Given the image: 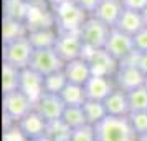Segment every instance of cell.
<instances>
[{
  "label": "cell",
  "mask_w": 147,
  "mask_h": 141,
  "mask_svg": "<svg viewBox=\"0 0 147 141\" xmlns=\"http://www.w3.org/2000/svg\"><path fill=\"white\" fill-rule=\"evenodd\" d=\"M104 48H106L107 52L113 55L119 63L121 61H124L127 57H131V55L136 52L132 35L124 33V32H121L119 28H116V27L111 28Z\"/></svg>",
  "instance_id": "9"
},
{
  "label": "cell",
  "mask_w": 147,
  "mask_h": 141,
  "mask_svg": "<svg viewBox=\"0 0 147 141\" xmlns=\"http://www.w3.org/2000/svg\"><path fill=\"white\" fill-rule=\"evenodd\" d=\"M137 141H147V133L140 134V136H137Z\"/></svg>",
  "instance_id": "37"
},
{
  "label": "cell",
  "mask_w": 147,
  "mask_h": 141,
  "mask_svg": "<svg viewBox=\"0 0 147 141\" xmlns=\"http://www.w3.org/2000/svg\"><path fill=\"white\" fill-rule=\"evenodd\" d=\"M2 106H3V114L8 120L20 121L35 110V103L18 88V90H13V91L3 93Z\"/></svg>",
  "instance_id": "5"
},
{
  "label": "cell",
  "mask_w": 147,
  "mask_h": 141,
  "mask_svg": "<svg viewBox=\"0 0 147 141\" xmlns=\"http://www.w3.org/2000/svg\"><path fill=\"white\" fill-rule=\"evenodd\" d=\"M129 121L137 136L147 133V111H134L129 113Z\"/></svg>",
  "instance_id": "30"
},
{
  "label": "cell",
  "mask_w": 147,
  "mask_h": 141,
  "mask_svg": "<svg viewBox=\"0 0 147 141\" xmlns=\"http://www.w3.org/2000/svg\"><path fill=\"white\" fill-rule=\"evenodd\" d=\"M51 10H53L55 25L58 32H76L89 17V14L84 12L74 0H68L60 5H55L51 7Z\"/></svg>",
  "instance_id": "2"
},
{
  "label": "cell",
  "mask_w": 147,
  "mask_h": 141,
  "mask_svg": "<svg viewBox=\"0 0 147 141\" xmlns=\"http://www.w3.org/2000/svg\"><path fill=\"white\" fill-rule=\"evenodd\" d=\"M27 35L28 28L25 25V22L3 17V20H2V43L12 42L15 38H20V37H27Z\"/></svg>",
  "instance_id": "20"
},
{
  "label": "cell",
  "mask_w": 147,
  "mask_h": 141,
  "mask_svg": "<svg viewBox=\"0 0 147 141\" xmlns=\"http://www.w3.org/2000/svg\"><path fill=\"white\" fill-rule=\"evenodd\" d=\"M65 101L60 96V93H50V91H43L38 100L35 101V111L43 116L48 123L61 120V114L65 111Z\"/></svg>",
  "instance_id": "10"
},
{
  "label": "cell",
  "mask_w": 147,
  "mask_h": 141,
  "mask_svg": "<svg viewBox=\"0 0 147 141\" xmlns=\"http://www.w3.org/2000/svg\"><path fill=\"white\" fill-rule=\"evenodd\" d=\"M83 111L86 114V120L89 125H98L102 118L107 116V111L104 108V103L98 100H86L83 105Z\"/></svg>",
  "instance_id": "26"
},
{
  "label": "cell",
  "mask_w": 147,
  "mask_h": 141,
  "mask_svg": "<svg viewBox=\"0 0 147 141\" xmlns=\"http://www.w3.org/2000/svg\"><path fill=\"white\" fill-rule=\"evenodd\" d=\"M53 48L65 61L83 57L84 43L81 40L80 30H76V32H58V37H56V42H55Z\"/></svg>",
  "instance_id": "8"
},
{
  "label": "cell",
  "mask_w": 147,
  "mask_h": 141,
  "mask_svg": "<svg viewBox=\"0 0 147 141\" xmlns=\"http://www.w3.org/2000/svg\"><path fill=\"white\" fill-rule=\"evenodd\" d=\"M134 38V47L137 52H147V27L139 30L136 35H132Z\"/></svg>",
  "instance_id": "32"
},
{
  "label": "cell",
  "mask_w": 147,
  "mask_h": 141,
  "mask_svg": "<svg viewBox=\"0 0 147 141\" xmlns=\"http://www.w3.org/2000/svg\"><path fill=\"white\" fill-rule=\"evenodd\" d=\"M124 8H131V10H137V12H144L147 7V0H122Z\"/></svg>",
  "instance_id": "33"
},
{
  "label": "cell",
  "mask_w": 147,
  "mask_h": 141,
  "mask_svg": "<svg viewBox=\"0 0 147 141\" xmlns=\"http://www.w3.org/2000/svg\"><path fill=\"white\" fill-rule=\"evenodd\" d=\"M22 68L10 65L7 61H2V91L8 93L20 88Z\"/></svg>",
  "instance_id": "21"
},
{
  "label": "cell",
  "mask_w": 147,
  "mask_h": 141,
  "mask_svg": "<svg viewBox=\"0 0 147 141\" xmlns=\"http://www.w3.org/2000/svg\"><path fill=\"white\" fill-rule=\"evenodd\" d=\"M74 2H76L84 12H88L89 15L93 14L94 10L98 8V5L101 3V0H74Z\"/></svg>",
  "instance_id": "34"
},
{
  "label": "cell",
  "mask_w": 147,
  "mask_h": 141,
  "mask_svg": "<svg viewBox=\"0 0 147 141\" xmlns=\"http://www.w3.org/2000/svg\"><path fill=\"white\" fill-rule=\"evenodd\" d=\"M127 98H129L131 113H134V111H147V87L146 85L127 91Z\"/></svg>",
  "instance_id": "27"
},
{
  "label": "cell",
  "mask_w": 147,
  "mask_h": 141,
  "mask_svg": "<svg viewBox=\"0 0 147 141\" xmlns=\"http://www.w3.org/2000/svg\"><path fill=\"white\" fill-rule=\"evenodd\" d=\"M144 27H146V22H144L142 12L131 10V8H124L117 23H116V28H119L121 32H124L127 35H136Z\"/></svg>",
  "instance_id": "19"
},
{
  "label": "cell",
  "mask_w": 147,
  "mask_h": 141,
  "mask_svg": "<svg viewBox=\"0 0 147 141\" xmlns=\"http://www.w3.org/2000/svg\"><path fill=\"white\" fill-rule=\"evenodd\" d=\"M114 85L124 91H131L134 88H139L146 83V75L140 72L134 63H119V68L113 76Z\"/></svg>",
  "instance_id": "11"
},
{
  "label": "cell",
  "mask_w": 147,
  "mask_h": 141,
  "mask_svg": "<svg viewBox=\"0 0 147 141\" xmlns=\"http://www.w3.org/2000/svg\"><path fill=\"white\" fill-rule=\"evenodd\" d=\"M20 90L35 103L45 91V76L32 70L30 67L23 68L20 78Z\"/></svg>",
  "instance_id": "13"
},
{
  "label": "cell",
  "mask_w": 147,
  "mask_h": 141,
  "mask_svg": "<svg viewBox=\"0 0 147 141\" xmlns=\"http://www.w3.org/2000/svg\"><path fill=\"white\" fill-rule=\"evenodd\" d=\"M61 121L69 129H76V128L83 126V125H88L83 106H65V111L61 114Z\"/></svg>",
  "instance_id": "24"
},
{
  "label": "cell",
  "mask_w": 147,
  "mask_h": 141,
  "mask_svg": "<svg viewBox=\"0 0 147 141\" xmlns=\"http://www.w3.org/2000/svg\"><path fill=\"white\" fill-rule=\"evenodd\" d=\"M48 5L50 7H55V5H60V3H63V2H68V0H47Z\"/></svg>",
  "instance_id": "35"
},
{
  "label": "cell",
  "mask_w": 147,
  "mask_h": 141,
  "mask_svg": "<svg viewBox=\"0 0 147 141\" xmlns=\"http://www.w3.org/2000/svg\"><path fill=\"white\" fill-rule=\"evenodd\" d=\"M33 50L35 48L30 43L28 37H20L12 42H5L2 43V61H7L23 70L30 65Z\"/></svg>",
  "instance_id": "3"
},
{
  "label": "cell",
  "mask_w": 147,
  "mask_h": 141,
  "mask_svg": "<svg viewBox=\"0 0 147 141\" xmlns=\"http://www.w3.org/2000/svg\"><path fill=\"white\" fill-rule=\"evenodd\" d=\"M98 141H137V134L132 129L129 116H111L94 125Z\"/></svg>",
  "instance_id": "1"
},
{
  "label": "cell",
  "mask_w": 147,
  "mask_h": 141,
  "mask_svg": "<svg viewBox=\"0 0 147 141\" xmlns=\"http://www.w3.org/2000/svg\"><path fill=\"white\" fill-rule=\"evenodd\" d=\"M30 3L27 0H3V17L25 22Z\"/></svg>",
  "instance_id": "25"
},
{
  "label": "cell",
  "mask_w": 147,
  "mask_h": 141,
  "mask_svg": "<svg viewBox=\"0 0 147 141\" xmlns=\"http://www.w3.org/2000/svg\"><path fill=\"white\" fill-rule=\"evenodd\" d=\"M144 85H146V87H147V76H146V83H144Z\"/></svg>",
  "instance_id": "39"
},
{
  "label": "cell",
  "mask_w": 147,
  "mask_h": 141,
  "mask_svg": "<svg viewBox=\"0 0 147 141\" xmlns=\"http://www.w3.org/2000/svg\"><path fill=\"white\" fill-rule=\"evenodd\" d=\"M122 10H124L122 0H101L98 8L91 15H94L96 18H99L101 22H104L109 27H116Z\"/></svg>",
  "instance_id": "17"
},
{
  "label": "cell",
  "mask_w": 147,
  "mask_h": 141,
  "mask_svg": "<svg viewBox=\"0 0 147 141\" xmlns=\"http://www.w3.org/2000/svg\"><path fill=\"white\" fill-rule=\"evenodd\" d=\"M28 3H48L47 0H27Z\"/></svg>",
  "instance_id": "36"
},
{
  "label": "cell",
  "mask_w": 147,
  "mask_h": 141,
  "mask_svg": "<svg viewBox=\"0 0 147 141\" xmlns=\"http://www.w3.org/2000/svg\"><path fill=\"white\" fill-rule=\"evenodd\" d=\"M18 129L27 140H40L48 133V121L33 110L23 120L18 121Z\"/></svg>",
  "instance_id": "14"
},
{
  "label": "cell",
  "mask_w": 147,
  "mask_h": 141,
  "mask_svg": "<svg viewBox=\"0 0 147 141\" xmlns=\"http://www.w3.org/2000/svg\"><path fill=\"white\" fill-rule=\"evenodd\" d=\"M28 40L33 45V48H53L58 32L55 28H45V30H35L28 32Z\"/></svg>",
  "instance_id": "23"
},
{
  "label": "cell",
  "mask_w": 147,
  "mask_h": 141,
  "mask_svg": "<svg viewBox=\"0 0 147 141\" xmlns=\"http://www.w3.org/2000/svg\"><path fill=\"white\" fill-rule=\"evenodd\" d=\"M66 85H68V78H66L65 70H60V72H55V73L45 76V91L61 93V90Z\"/></svg>",
  "instance_id": "28"
},
{
  "label": "cell",
  "mask_w": 147,
  "mask_h": 141,
  "mask_svg": "<svg viewBox=\"0 0 147 141\" xmlns=\"http://www.w3.org/2000/svg\"><path fill=\"white\" fill-rule=\"evenodd\" d=\"M102 103H104L107 114H111V116H129V113H131L127 91L117 87L102 100Z\"/></svg>",
  "instance_id": "16"
},
{
  "label": "cell",
  "mask_w": 147,
  "mask_h": 141,
  "mask_svg": "<svg viewBox=\"0 0 147 141\" xmlns=\"http://www.w3.org/2000/svg\"><path fill=\"white\" fill-rule=\"evenodd\" d=\"M83 87H84V91H86V98L88 100L102 101L107 95L116 88V85H114V80L107 78V76L91 75L89 80H88Z\"/></svg>",
  "instance_id": "15"
},
{
  "label": "cell",
  "mask_w": 147,
  "mask_h": 141,
  "mask_svg": "<svg viewBox=\"0 0 147 141\" xmlns=\"http://www.w3.org/2000/svg\"><path fill=\"white\" fill-rule=\"evenodd\" d=\"M142 15H144V22H146V27H147V7H146V10L142 12Z\"/></svg>",
  "instance_id": "38"
},
{
  "label": "cell",
  "mask_w": 147,
  "mask_h": 141,
  "mask_svg": "<svg viewBox=\"0 0 147 141\" xmlns=\"http://www.w3.org/2000/svg\"><path fill=\"white\" fill-rule=\"evenodd\" d=\"M25 25H27L28 32L55 28L56 25H55V15L51 7L48 8V3H30Z\"/></svg>",
  "instance_id": "12"
},
{
  "label": "cell",
  "mask_w": 147,
  "mask_h": 141,
  "mask_svg": "<svg viewBox=\"0 0 147 141\" xmlns=\"http://www.w3.org/2000/svg\"><path fill=\"white\" fill-rule=\"evenodd\" d=\"M83 57L89 63L91 73L98 75V76L113 78L117 72V68H119V61L116 60L106 48H84Z\"/></svg>",
  "instance_id": "4"
},
{
  "label": "cell",
  "mask_w": 147,
  "mask_h": 141,
  "mask_svg": "<svg viewBox=\"0 0 147 141\" xmlns=\"http://www.w3.org/2000/svg\"><path fill=\"white\" fill-rule=\"evenodd\" d=\"M124 61H126V63H134V65L147 76V52H137V50H136V52H134L131 57H127ZM121 63H122V61H121Z\"/></svg>",
  "instance_id": "31"
},
{
  "label": "cell",
  "mask_w": 147,
  "mask_h": 141,
  "mask_svg": "<svg viewBox=\"0 0 147 141\" xmlns=\"http://www.w3.org/2000/svg\"><path fill=\"white\" fill-rule=\"evenodd\" d=\"M111 28L113 27L106 25L94 15H89L80 28V35L84 43V48H104Z\"/></svg>",
  "instance_id": "6"
},
{
  "label": "cell",
  "mask_w": 147,
  "mask_h": 141,
  "mask_svg": "<svg viewBox=\"0 0 147 141\" xmlns=\"http://www.w3.org/2000/svg\"><path fill=\"white\" fill-rule=\"evenodd\" d=\"M60 96L63 98L65 105L66 106H83L86 98V91H84V87L83 85H76V83H69L63 90H61Z\"/></svg>",
  "instance_id": "22"
},
{
  "label": "cell",
  "mask_w": 147,
  "mask_h": 141,
  "mask_svg": "<svg viewBox=\"0 0 147 141\" xmlns=\"http://www.w3.org/2000/svg\"><path fill=\"white\" fill-rule=\"evenodd\" d=\"M65 73H66V78L69 83H76V85H84L89 76H91V68H89V63L84 57H80V58H74V60H69L65 63Z\"/></svg>",
  "instance_id": "18"
},
{
  "label": "cell",
  "mask_w": 147,
  "mask_h": 141,
  "mask_svg": "<svg viewBox=\"0 0 147 141\" xmlns=\"http://www.w3.org/2000/svg\"><path fill=\"white\" fill-rule=\"evenodd\" d=\"M68 141H98L96 140V129L93 125H83V126L71 129Z\"/></svg>",
  "instance_id": "29"
},
{
  "label": "cell",
  "mask_w": 147,
  "mask_h": 141,
  "mask_svg": "<svg viewBox=\"0 0 147 141\" xmlns=\"http://www.w3.org/2000/svg\"><path fill=\"white\" fill-rule=\"evenodd\" d=\"M65 63L66 61L56 53L55 48H35L28 67L35 72H38L40 75H43V76H47V75L63 70Z\"/></svg>",
  "instance_id": "7"
}]
</instances>
